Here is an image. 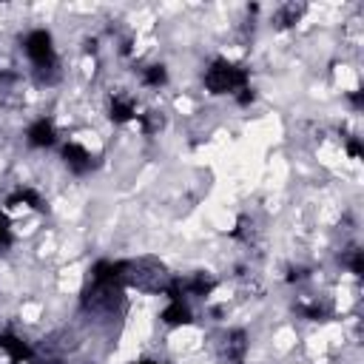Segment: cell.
I'll list each match as a JSON object with an SVG mask.
<instances>
[{"label":"cell","instance_id":"8992f818","mask_svg":"<svg viewBox=\"0 0 364 364\" xmlns=\"http://www.w3.org/2000/svg\"><path fill=\"white\" fill-rule=\"evenodd\" d=\"M28 205V208H34V210H43L46 208V202H43V196L34 191V188H20V191H14L9 199H6V205L9 208H17V205Z\"/></svg>","mask_w":364,"mask_h":364},{"label":"cell","instance_id":"3957f363","mask_svg":"<svg viewBox=\"0 0 364 364\" xmlns=\"http://www.w3.org/2000/svg\"><path fill=\"white\" fill-rule=\"evenodd\" d=\"M26 139H28V145H34V148H51L54 142H57V131H54V122L51 119H34L31 125H28V131H26Z\"/></svg>","mask_w":364,"mask_h":364},{"label":"cell","instance_id":"ac0fdd59","mask_svg":"<svg viewBox=\"0 0 364 364\" xmlns=\"http://www.w3.org/2000/svg\"><path fill=\"white\" fill-rule=\"evenodd\" d=\"M136 364H159V361H151V358H142V361H136Z\"/></svg>","mask_w":364,"mask_h":364},{"label":"cell","instance_id":"5b68a950","mask_svg":"<svg viewBox=\"0 0 364 364\" xmlns=\"http://www.w3.org/2000/svg\"><path fill=\"white\" fill-rule=\"evenodd\" d=\"M0 350H6L11 361H28L31 358V347L23 338H17L14 333H0Z\"/></svg>","mask_w":364,"mask_h":364},{"label":"cell","instance_id":"8fae6325","mask_svg":"<svg viewBox=\"0 0 364 364\" xmlns=\"http://www.w3.org/2000/svg\"><path fill=\"white\" fill-rule=\"evenodd\" d=\"M165 80H168L165 65H148V68L142 71V82H145V85H165Z\"/></svg>","mask_w":364,"mask_h":364},{"label":"cell","instance_id":"9a60e30c","mask_svg":"<svg viewBox=\"0 0 364 364\" xmlns=\"http://www.w3.org/2000/svg\"><path fill=\"white\" fill-rule=\"evenodd\" d=\"M347 264H350V270H353L355 276H364V262H361V250H353V256L347 259Z\"/></svg>","mask_w":364,"mask_h":364},{"label":"cell","instance_id":"5bb4252c","mask_svg":"<svg viewBox=\"0 0 364 364\" xmlns=\"http://www.w3.org/2000/svg\"><path fill=\"white\" fill-rule=\"evenodd\" d=\"M0 245H11V225L6 213H0Z\"/></svg>","mask_w":364,"mask_h":364},{"label":"cell","instance_id":"30bf717a","mask_svg":"<svg viewBox=\"0 0 364 364\" xmlns=\"http://www.w3.org/2000/svg\"><path fill=\"white\" fill-rule=\"evenodd\" d=\"M245 347H247V336H245V330H233V333H228V358L242 361V358H245Z\"/></svg>","mask_w":364,"mask_h":364},{"label":"cell","instance_id":"6da1fadb","mask_svg":"<svg viewBox=\"0 0 364 364\" xmlns=\"http://www.w3.org/2000/svg\"><path fill=\"white\" fill-rule=\"evenodd\" d=\"M205 88L210 94H233L247 88V68H239L228 60H213L205 71Z\"/></svg>","mask_w":364,"mask_h":364},{"label":"cell","instance_id":"7a4b0ae2","mask_svg":"<svg viewBox=\"0 0 364 364\" xmlns=\"http://www.w3.org/2000/svg\"><path fill=\"white\" fill-rule=\"evenodd\" d=\"M23 48L28 54V60L34 63L37 71H51L57 65V51H54V40H51V31L46 28H34L26 34L23 40Z\"/></svg>","mask_w":364,"mask_h":364},{"label":"cell","instance_id":"ba28073f","mask_svg":"<svg viewBox=\"0 0 364 364\" xmlns=\"http://www.w3.org/2000/svg\"><path fill=\"white\" fill-rule=\"evenodd\" d=\"M114 122H128V119H134L136 117V108H134V102L131 100H125V97H114L111 100V114H108Z\"/></svg>","mask_w":364,"mask_h":364},{"label":"cell","instance_id":"e0dca14e","mask_svg":"<svg viewBox=\"0 0 364 364\" xmlns=\"http://www.w3.org/2000/svg\"><path fill=\"white\" fill-rule=\"evenodd\" d=\"M347 154H350V156H361V145H358V139H350V142H347Z\"/></svg>","mask_w":364,"mask_h":364},{"label":"cell","instance_id":"277c9868","mask_svg":"<svg viewBox=\"0 0 364 364\" xmlns=\"http://www.w3.org/2000/svg\"><path fill=\"white\" fill-rule=\"evenodd\" d=\"M63 159H65V165H68L74 173H88V171L94 168V156H91L82 145H77V142H65V145H63Z\"/></svg>","mask_w":364,"mask_h":364},{"label":"cell","instance_id":"9c48e42d","mask_svg":"<svg viewBox=\"0 0 364 364\" xmlns=\"http://www.w3.org/2000/svg\"><path fill=\"white\" fill-rule=\"evenodd\" d=\"M213 287H216V282H213L210 276H205V273H196L193 279L182 282V290H185V293H193V296H208Z\"/></svg>","mask_w":364,"mask_h":364},{"label":"cell","instance_id":"4fadbf2b","mask_svg":"<svg viewBox=\"0 0 364 364\" xmlns=\"http://www.w3.org/2000/svg\"><path fill=\"white\" fill-rule=\"evenodd\" d=\"M299 313L307 316L310 321H318V318L327 316V307H321V304H307V307H299Z\"/></svg>","mask_w":364,"mask_h":364},{"label":"cell","instance_id":"2e32d148","mask_svg":"<svg viewBox=\"0 0 364 364\" xmlns=\"http://www.w3.org/2000/svg\"><path fill=\"white\" fill-rule=\"evenodd\" d=\"M253 97H256V94H253V88H242L236 100H239V105H247V102H253Z\"/></svg>","mask_w":364,"mask_h":364},{"label":"cell","instance_id":"52a82bcc","mask_svg":"<svg viewBox=\"0 0 364 364\" xmlns=\"http://www.w3.org/2000/svg\"><path fill=\"white\" fill-rule=\"evenodd\" d=\"M162 321L165 324H188L191 321V310L188 304L179 299V301H171L165 310H162Z\"/></svg>","mask_w":364,"mask_h":364},{"label":"cell","instance_id":"7c38bea8","mask_svg":"<svg viewBox=\"0 0 364 364\" xmlns=\"http://www.w3.org/2000/svg\"><path fill=\"white\" fill-rule=\"evenodd\" d=\"M299 14H301V9H296V6H284V9L276 14V23H279V26H293V23L299 20Z\"/></svg>","mask_w":364,"mask_h":364}]
</instances>
